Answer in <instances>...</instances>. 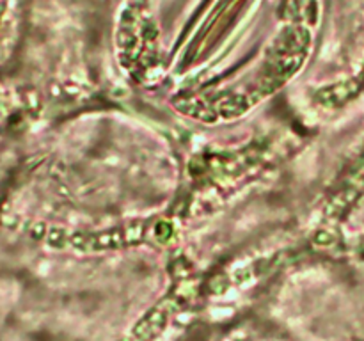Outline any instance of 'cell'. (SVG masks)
Returning <instances> with one entry per match:
<instances>
[{"label": "cell", "mask_w": 364, "mask_h": 341, "mask_svg": "<svg viewBox=\"0 0 364 341\" xmlns=\"http://www.w3.org/2000/svg\"><path fill=\"white\" fill-rule=\"evenodd\" d=\"M226 288H228V279L223 276V274H219V276H215L212 281H210V291H213V293H220V291H224Z\"/></svg>", "instance_id": "obj_7"}, {"label": "cell", "mask_w": 364, "mask_h": 341, "mask_svg": "<svg viewBox=\"0 0 364 341\" xmlns=\"http://www.w3.org/2000/svg\"><path fill=\"white\" fill-rule=\"evenodd\" d=\"M359 89H361V85L358 80H345L340 84L326 85V87L316 91L315 102L326 109H336V107L343 105L348 99L354 98Z\"/></svg>", "instance_id": "obj_4"}, {"label": "cell", "mask_w": 364, "mask_h": 341, "mask_svg": "<svg viewBox=\"0 0 364 341\" xmlns=\"http://www.w3.org/2000/svg\"><path fill=\"white\" fill-rule=\"evenodd\" d=\"M144 233V222H134L130 226L110 227V229L100 231V233H77L75 237H71L70 244L77 247L78 251L96 252L137 244L142 240Z\"/></svg>", "instance_id": "obj_1"}, {"label": "cell", "mask_w": 364, "mask_h": 341, "mask_svg": "<svg viewBox=\"0 0 364 341\" xmlns=\"http://www.w3.org/2000/svg\"><path fill=\"white\" fill-rule=\"evenodd\" d=\"M174 233V227L169 220H159V222L153 226V237H155L156 242L160 244H166V242L171 240Z\"/></svg>", "instance_id": "obj_6"}, {"label": "cell", "mask_w": 364, "mask_h": 341, "mask_svg": "<svg viewBox=\"0 0 364 341\" xmlns=\"http://www.w3.org/2000/svg\"><path fill=\"white\" fill-rule=\"evenodd\" d=\"M251 102L245 94H237V96H231V98L224 99L219 107V114L223 117H237L242 116V114L247 112L251 109Z\"/></svg>", "instance_id": "obj_5"}, {"label": "cell", "mask_w": 364, "mask_h": 341, "mask_svg": "<svg viewBox=\"0 0 364 341\" xmlns=\"http://www.w3.org/2000/svg\"><path fill=\"white\" fill-rule=\"evenodd\" d=\"M178 309V301L176 298H166L164 302H160L156 308H153L148 315L142 316L137 322V325L134 327V332H132V340L134 341H149L155 336H159L162 332L164 325L167 322V316L171 315V311Z\"/></svg>", "instance_id": "obj_3"}, {"label": "cell", "mask_w": 364, "mask_h": 341, "mask_svg": "<svg viewBox=\"0 0 364 341\" xmlns=\"http://www.w3.org/2000/svg\"><path fill=\"white\" fill-rule=\"evenodd\" d=\"M364 192V155L355 162L352 167L348 176L345 178L343 185L340 190L331 197L329 205H327V215L329 217H340L358 201Z\"/></svg>", "instance_id": "obj_2"}]
</instances>
